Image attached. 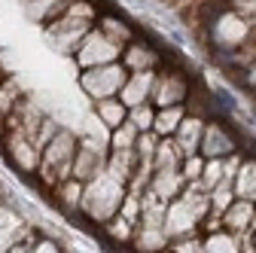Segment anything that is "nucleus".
<instances>
[]
</instances>
